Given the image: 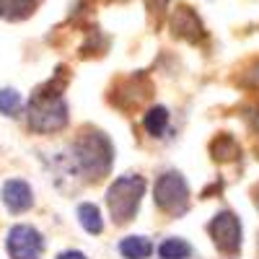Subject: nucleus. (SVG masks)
<instances>
[{"label": "nucleus", "instance_id": "nucleus-8", "mask_svg": "<svg viewBox=\"0 0 259 259\" xmlns=\"http://www.w3.org/2000/svg\"><path fill=\"white\" fill-rule=\"evenodd\" d=\"M119 251H122L124 259H145L153 251V244H150L145 236H127L119 244Z\"/></svg>", "mask_w": 259, "mask_h": 259}, {"label": "nucleus", "instance_id": "nucleus-9", "mask_svg": "<svg viewBox=\"0 0 259 259\" xmlns=\"http://www.w3.org/2000/svg\"><path fill=\"white\" fill-rule=\"evenodd\" d=\"M34 0H0V18L21 21L29 13H34Z\"/></svg>", "mask_w": 259, "mask_h": 259}, {"label": "nucleus", "instance_id": "nucleus-5", "mask_svg": "<svg viewBox=\"0 0 259 259\" xmlns=\"http://www.w3.org/2000/svg\"><path fill=\"white\" fill-rule=\"evenodd\" d=\"M45 241L41 233L31 226H13L8 233V254L11 259H39Z\"/></svg>", "mask_w": 259, "mask_h": 259}, {"label": "nucleus", "instance_id": "nucleus-15", "mask_svg": "<svg viewBox=\"0 0 259 259\" xmlns=\"http://www.w3.org/2000/svg\"><path fill=\"white\" fill-rule=\"evenodd\" d=\"M256 207H259V189H256Z\"/></svg>", "mask_w": 259, "mask_h": 259}, {"label": "nucleus", "instance_id": "nucleus-3", "mask_svg": "<svg viewBox=\"0 0 259 259\" xmlns=\"http://www.w3.org/2000/svg\"><path fill=\"white\" fill-rule=\"evenodd\" d=\"M143 189H145V182L140 177H133V174L119 177L109 187L106 202H109V210H112L117 223H127L135 215V210L140 205V197H143Z\"/></svg>", "mask_w": 259, "mask_h": 259}, {"label": "nucleus", "instance_id": "nucleus-14", "mask_svg": "<svg viewBox=\"0 0 259 259\" xmlns=\"http://www.w3.org/2000/svg\"><path fill=\"white\" fill-rule=\"evenodd\" d=\"M57 259H89L85 254H80V251H62Z\"/></svg>", "mask_w": 259, "mask_h": 259}, {"label": "nucleus", "instance_id": "nucleus-13", "mask_svg": "<svg viewBox=\"0 0 259 259\" xmlns=\"http://www.w3.org/2000/svg\"><path fill=\"white\" fill-rule=\"evenodd\" d=\"M21 109V96L13 89L0 91V114H16Z\"/></svg>", "mask_w": 259, "mask_h": 259}, {"label": "nucleus", "instance_id": "nucleus-10", "mask_svg": "<svg viewBox=\"0 0 259 259\" xmlns=\"http://www.w3.org/2000/svg\"><path fill=\"white\" fill-rule=\"evenodd\" d=\"M78 221H80V226L89 231V233H101V231H104L101 212H99V207L91 205V202H85V205L78 207Z\"/></svg>", "mask_w": 259, "mask_h": 259}, {"label": "nucleus", "instance_id": "nucleus-12", "mask_svg": "<svg viewBox=\"0 0 259 259\" xmlns=\"http://www.w3.org/2000/svg\"><path fill=\"white\" fill-rule=\"evenodd\" d=\"M143 124H145V130H148L153 138H161L163 130H166V124H168V112L163 109V106H153V109L145 114Z\"/></svg>", "mask_w": 259, "mask_h": 259}, {"label": "nucleus", "instance_id": "nucleus-2", "mask_svg": "<svg viewBox=\"0 0 259 259\" xmlns=\"http://www.w3.org/2000/svg\"><path fill=\"white\" fill-rule=\"evenodd\" d=\"M65 124H68V106L50 83V89L36 91V96L29 104V127L34 133H55Z\"/></svg>", "mask_w": 259, "mask_h": 259}, {"label": "nucleus", "instance_id": "nucleus-1", "mask_svg": "<svg viewBox=\"0 0 259 259\" xmlns=\"http://www.w3.org/2000/svg\"><path fill=\"white\" fill-rule=\"evenodd\" d=\"M112 158H114V148L104 133H85L73 145L75 168L89 179H101L109 174Z\"/></svg>", "mask_w": 259, "mask_h": 259}, {"label": "nucleus", "instance_id": "nucleus-6", "mask_svg": "<svg viewBox=\"0 0 259 259\" xmlns=\"http://www.w3.org/2000/svg\"><path fill=\"white\" fill-rule=\"evenodd\" d=\"M210 233H212L215 246H218L221 251H226V254L239 251V246H241V223L233 212L215 215V218L210 221Z\"/></svg>", "mask_w": 259, "mask_h": 259}, {"label": "nucleus", "instance_id": "nucleus-4", "mask_svg": "<svg viewBox=\"0 0 259 259\" xmlns=\"http://www.w3.org/2000/svg\"><path fill=\"white\" fill-rule=\"evenodd\" d=\"M153 194H156V205L163 212H184L187 210L189 189H187V182L182 179V174H177V171L161 174L158 182H156Z\"/></svg>", "mask_w": 259, "mask_h": 259}, {"label": "nucleus", "instance_id": "nucleus-7", "mask_svg": "<svg viewBox=\"0 0 259 259\" xmlns=\"http://www.w3.org/2000/svg\"><path fill=\"white\" fill-rule=\"evenodd\" d=\"M3 202L11 212H24L31 207L34 197H31V187L21 179H11L3 184Z\"/></svg>", "mask_w": 259, "mask_h": 259}, {"label": "nucleus", "instance_id": "nucleus-11", "mask_svg": "<svg viewBox=\"0 0 259 259\" xmlns=\"http://www.w3.org/2000/svg\"><path fill=\"white\" fill-rule=\"evenodd\" d=\"M158 256L161 259H189L192 256V246L184 239H166L158 246Z\"/></svg>", "mask_w": 259, "mask_h": 259}]
</instances>
